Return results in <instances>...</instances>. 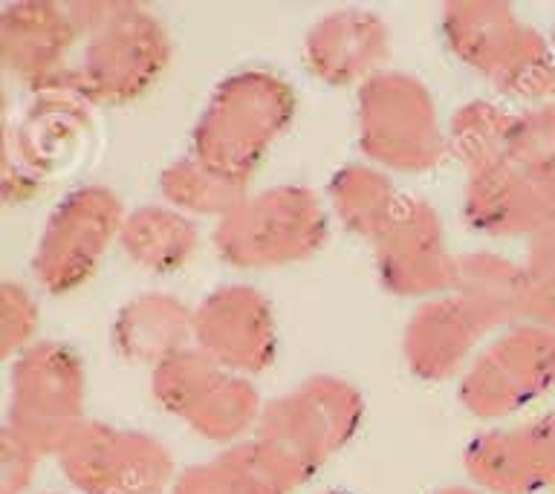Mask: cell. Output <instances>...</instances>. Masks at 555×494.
<instances>
[{
	"mask_svg": "<svg viewBox=\"0 0 555 494\" xmlns=\"http://www.w3.org/2000/svg\"><path fill=\"white\" fill-rule=\"evenodd\" d=\"M78 41L67 93L90 107H121L147 95L171 64V35L154 9L125 0L73 3Z\"/></svg>",
	"mask_w": 555,
	"mask_h": 494,
	"instance_id": "1",
	"label": "cell"
},
{
	"mask_svg": "<svg viewBox=\"0 0 555 494\" xmlns=\"http://www.w3.org/2000/svg\"><path fill=\"white\" fill-rule=\"evenodd\" d=\"M295 90L263 67L237 69L211 90L191 128L189 154L249 185L295 116Z\"/></svg>",
	"mask_w": 555,
	"mask_h": 494,
	"instance_id": "3",
	"label": "cell"
},
{
	"mask_svg": "<svg viewBox=\"0 0 555 494\" xmlns=\"http://www.w3.org/2000/svg\"><path fill=\"white\" fill-rule=\"evenodd\" d=\"M128 208L107 185H78L52 206L35 240L33 277L43 292L67 295L90 284L119 246Z\"/></svg>",
	"mask_w": 555,
	"mask_h": 494,
	"instance_id": "9",
	"label": "cell"
},
{
	"mask_svg": "<svg viewBox=\"0 0 555 494\" xmlns=\"http://www.w3.org/2000/svg\"><path fill=\"white\" fill-rule=\"evenodd\" d=\"M310 477L260 437L220 448L211 459L177 471L171 494H293Z\"/></svg>",
	"mask_w": 555,
	"mask_h": 494,
	"instance_id": "20",
	"label": "cell"
},
{
	"mask_svg": "<svg viewBox=\"0 0 555 494\" xmlns=\"http://www.w3.org/2000/svg\"><path fill=\"white\" fill-rule=\"evenodd\" d=\"M38 324H41V307L35 301V295L24 284L3 281L0 286V347L9 362L29 350L35 341H41Z\"/></svg>",
	"mask_w": 555,
	"mask_h": 494,
	"instance_id": "28",
	"label": "cell"
},
{
	"mask_svg": "<svg viewBox=\"0 0 555 494\" xmlns=\"http://www.w3.org/2000/svg\"><path fill=\"white\" fill-rule=\"evenodd\" d=\"M440 32L460 64L501 95L529 104L555 99V47L509 3L454 0L440 12Z\"/></svg>",
	"mask_w": 555,
	"mask_h": 494,
	"instance_id": "2",
	"label": "cell"
},
{
	"mask_svg": "<svg viewBox=\"0 0 555 494\" xmlns=\"http://www.w3.org/2000/svg\"><path fill=\"white\" fill-rule=\"evenodd\" d=\"M81 99L67 90L33 95L21 116V125L7 136V168H3V194L7 203L26 199L38 191L43 177L61 173L85 154L87 139L93 133L90 116Z\"/></svg>",
	"mask_w": 555,
	"mask_h": 494,
	"instance_id": "14",
	"label": "cell"
},
{
	"mask_svg": "<svg viewBox=\"0 0 555 494\" xmlns=\"http://www.w3.org/2000/svg\"><path fill=\"white\" fill-rule=\"evenodd\" d=\"M555 388V329L518 321L486 338L460 373L457 399L468 416L501 425Z\"/></svg>",
	"mask_w": 555,
	"mask_h": 494,
	"instance_id": "7",
	"label": "cell"
},
{
	"mask_svg": "<svg viewBox=\"0 0 555 494\" xmlns=\"http://www.w3.org/2000/svg\"><path fill=\"white\" fill-rule=\"evenodd\" d=\"M327 237V203L307 185L284 182L249 191L217 220L211 246L225 266L260 272L310 260Z\"/></svg>",
	"mask_w": 555,
	"mask_h": 494,
	"instance_id": "4",
	"label": "cell"
},
{
	"mask_svg": "<svg viewBox=\"0 0 555 494\" xmlns=\"http://www.w3.org/2000/svg\"><path fill=\"white\" fill-rule=\"evenodd\" d=\"M278 318L258 286L223 284L194 307V347L225 370L267 373L278 359Z\"/></svg>",
	"mask_w": 555,
	"mask_h": 494,
	"instance_id": "15",
	"label": "cell"
},
{
	"mask_svg": "<svg viewBox=\"0 0 555 494\" xmlns=\"http://www.w3.org/2000/svg\"><path fill=\"white\" fill-rule=\"evenodd\" d=\"M59 468L78 494H163L177 480L171 448L154 433L90 419L55 451Z\"/></svg>",
	"mask_w": 555,
	"mask_h": 494,
	"instance_id": "11",
	"label": "cell"
},
{
	"mask_svg": "<svg viewBox=\"0 0 555 494\" xmlns=\"http://www.w3.org/2000/svg\"><path fill=\"white\" fill-rule=\"evenodd\" d=\"M451 292L480 315L492 336L527 318L520 260L503 258L498 251L480 249L463 255Z\"/></svg>",
	"mask_w": 555,
	"mask_h": 494,
	"instance_id": "23",
	"label": "cell"
},
{
	"mask_svg": "<svg viewBox=\"0 0 555 494\" xmlns=\"http://www.w3.org/2000/svg\"><path fill=\"white\" fill-rule=\"evenodd\" d=\"M119 249L133 266L145 269L151 275H173L197 255V220L168 203H147L125 214Z\"/></svg>",
	"mask_w": 555,
	"mask_h": 494,
	"instance_id": "22",
	"label": "cell"
},
{
	"mask_svg": "<svg viewBox=\"0 0 555 494\" xmlns=\"http://www.w3.org/2000/svg\"><path fill=\"white\" fill-rule=\"evenodd\" d=\"M47 494H59V492H47Z\"/></svg>",
	"mask_w": 555,
	"mask_h": 494,
	"instance_id": "34",
	"label": "cell"
},
{
	"mask_svg": "<svg viewBox=\"0 0 555 494\" xmlns=\"http://www.w3.org/2000/svg\"><path fill=\"white\" fill-rule=\"evenodd\" d=\"M463 468L483 494H555V414L489 425L466 445Z\"/></svg>",
	"mask_w": 555,
	"mask_h": 494,
	"instance_id": "17",
	"label": "cell"
},
{
	"mask_svg": "<svg viewBox=\"0 0 555 494\" xmlns=\"http://www.w3.org/2000/svg\"><path fill=\"white\" fill-rule=\"evenodd\" d=\"M463 217L486 237L532 240L555 229V171L512 154L466 173Z\"/></svg>",
	"mask_w": 555,
	"mask_h": 494,
	"instance_id": "13",
	"label": "cell"
},
{
	"mask_svg": "<svg viewBox=\"0 0 555 494\" xmlns=\"http://www.w3.org/2000/svg\"><path fill=\"white\" fill-rule=\"evenodd\" d=\"M163 203L189 214L191 220H220L249 194V185L208 168L197 156H180L159 173Z\"/></svg>",
	"mask_w": 555,
	"mask_h": 494,
	"instance_id": "25",
	"label": "cell"
},
{
	"mask_svg": "<svg viewBox=\"0 0 555 494\" xmlns=\"http://www.w3.org/2000/svg\"><path fill=\"white\" fill-rule=\"evenodd\" d=\"M87 419V373L73 347L35 341L12 359L7 431L55 457L69 433Z\"/></svg>",
	"mask_w": 555,
	"mask_h": 494,
	"instance_id": "10",
	"label": "cell"
},
{
	"mask_svg": "<svg viewBox=\"0 0 555 494\" xmlns=\"http://www.w3.org/2000/svg\"><path fill=\"white\" fill-rule=\"evenodd\" d=\"M76 41L78 24L73 3L15 0L0 9L3 67L26 93L67 90Z\"/></svg>",
	"mask_w": 555,
	"mask_h": 494,
	"instance_id": "16",
	"label": "cell"
},
{
	"mask_svg": "<svg viewBox=\"0 0 555 494\" xmlns=\"http://www.w3.org/2000/svg\"><path fill=\"white\" fill-rule=\"evenodd\" d=\"M512 125H515V110H506L498 102L475 99L460 104L446 125L449 156H454L466 173L494 162L509 154Z\"/></svg>",
	"mask_w": 555,
	"mask_h": 494,
	"instance_id": "26",
	"label": "cell"
},
{
	"mask_svg": "<svg viewBox=\"0 0 555 494\" xmlns=\"http://www.w3.org/2000/svg\"><path fill=\"white\" fill-rule=\"evenodd\" d=\"M113 350L130 364H156L194 344V307L177 295L142 292L121 303L111 327Z\"/></svg>",
	"mask_w": 555,
	"mask_h": 494,
	"instance_id": "21",
	"label": "cell"
},
{
	"mask_svg": "<svg viewBox=\"0 0 555 494\" xmlns=\"http://www.w3.org/2000/svg\"><path fill=\"white\" fill-rule=\"evenodd\" d=\"M151 396L199 440L234 445L258 431L263 399L249 376L225 370L191 344L151 370Z\"/></svg>",
	"mask_w": 555,
	"mask_h": 494,
	"instance_id": "6",
	"label": "cell"
},
{
	"mask_svg": "<svg viewBox=\"0 0 555 494\" xmlns=\"http://www.w3.org/2000/svg\"><path fill=\"white\" fill-rule=\"evenodd\" d=\"M520 272H524L527 321L555 329V229L527 240Z\"/></svg>",
	"mask_w": 555,
	"mask_h": 494,
	"instance_id": "27",
	"label": "cell"
},
{
	"mask_svg": "<svg viewBox=\"0 0 555 494\" xmlns=\"http://www.w3.org/2000/svg\"><path fill=\"white\" fill-rule=\"evenodd\" d=\"M371 249L382 289L397 298L428 301L454 286L460 258L451 251L442 217L428 199L402 194Z\"/></svg>",
	"mask_w": 555,
	"mask_h": 494,
	"instance_id": "12",
	"label": "cell"
},
{
	"mask_svg": "<svg viewBox=\"0 0 555 494\" xmlns=\"http://www.w3.org/2000/svg\"><path fill=\"white\" fill-rule=\"evenodd\" d=\"M362 419V390L333 373H315L263 405L255 437L312 480L330 457L350 445Z\"/></svg>",
	"mask_w": 555,
	"mask_h": 494,
	"instance_id": "8",
	"label": "cell"
},
{
	"mask_svg": "<svg viewBox=\"0 0 555 494\" xmlns=\"http://www.w3.org/2000/svg\"><path fill=\"white\" fill-rule=\"evenodd\" d=\"M492 329L454 292L416 303L402 329V359L423 381L460 379Z\"/></svg>",
	"mask_w": 555,
	"mask_h": 494,
	"instance_id": "19",
	"label": "cell"
},
{
	"mask_svg": "<svg viewBox=\"0 0 555 494\" xmlns=\"http://www.w3.org/2000/svg\"><path fill=\"white\" fill-rule=\"evenodd\" d=\"M550 41H553V47H555V26H553V32H550Z\"/></svg>",
	"mask_w": 555,
	"mask_h": 494,
	"instance_id": "33",
	"label": "cell"
},
{
	"mask_svg": "<svg viewBox=\"0 0 555 494\" xmlns=\"http://www.w3.org/2000/svg\"><path fill=\"white\" fill-rule=\"evenodd\" d=\"M434 494H483L480 489H475V485H446V489H440V492Z\"/></svg>",
	"mask_w": 555,
	"mask_h": 494,
	"instance_id": "31",
	"label": "cell"
},
{
	"mask_svg": "<svg viewBox=\"0 0 555 494\" xmlns=\"http://www.w3.org/2000/svg\"><path fill=\"white\" fill-rule=\"evenodd\" d=\"M509 154L529 165L555 171V99L515 110Z\"/></svg>",
	"mask_w": 555,
	"mask_h": 494,
	"instance_id": "29",
	"label": "cell"
},
{
	"mask_svg": "<svg viewBox=\"0 0 555 494\" xmlns=\"http://www.w3.org/2000/svg\"><path fill=\"white\" fill-rule=\"evenodd\" d=\"M402 191L388 171L371 162H350L333 173L327 185L330 217H336L347 232L373 243L397 211Z\"/></svg>",
	"mask_w": 555,
	"mask_h": 494,
	"instance_id": "24",
	"label": "cell"
},
{
	"mask_svg": "<svg viewBox=\"0 0 555 494\" xmlns=\"http://www.w3.org/2000/svg\"><path fill=\"white\" fill-rule=\"evenodd\" d=\"M319 494H345V492H338V489H327V492H319Z\"/></svg>",
	"mask_w": 555,
	"mask_h": 494,
	"instance_id": "32",
	"label": "cell"
},
{
	"mask_svg": "<svg viewBox=\"0 0 555 494\" xmlns=\"http://www.w3.org/2000/svg\"><path fill=\"white\" fill-rule=\"evenodd\" d=\"M356 136L364 162L388 173L431 171L449 156L431 90L402 69H382L356 90Z\"/></svg>",
	"mask_w": 555,
	"mask_h": 494,
	"instance_id": "5",
	"label": "cell"
},
{
	"mask_svg": "<svg viewBox=\"0 0 555 494\" xmlns=\"http://www.w3.org/2000/svg\"><path fill=\"white\" fill-rule=\"evenodd\" d=\"M41 457V451H35L21 437L3 428V442H0V492L29 494Z\"/></svg>",
	"mask_w": 555,
	"mask_h": 494,
	"instance_id": "30",
	"label": "cell"
},
{
	"mask_svg": "<svg viewBox=\"0 0 555 494\" xmlns=\"http://www.w3.org/2000/svg\"><path fill=\"white\" fill-rule=\"evenodd\" d=\"M304 64L330 87H359L388 69L390 32L373 9L345 6L324 12L304 35Z\"/></svg>",
	"mask_w": 555,
	"mask_h": 494,
	"instance_id": "18",
	"label": "cell"
}]
</instances>
